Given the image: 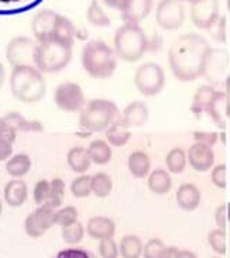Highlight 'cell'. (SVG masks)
<instances>
[{
    "label": "cell",
    "instance_id": "6da1fadb",
    "mask_svg": "<svg viewBox=\"0 0 230 258\" xmlns=\"http://www.w3.org/2000/svg\"><path fill=\"white\" fill-rule=\"evenodd\" d=\"M213 49L202 35H181L168 51V63L174 77L191 82L203 77L209 68Z\"/></svg>",
    "mask_w": 230,
    "mask_h": 258
},
{
    "label": "cell",
    "instance_id": "7a4b0ae2",
    "mask_svg": "<svg viewBox=\"0 0 230 258\" xmlns=\"http://www.w3.org/2000/svg\"><path fill=\"white\" fill-rule=\"evenodd\" d=\"M10 92L23 103H37L47 93L45 79L35 67H16L10 75Z\"/></svg>",
    "mask_w": 230,
    "mask_h": 258
},
{
    "label": "cell",
    "instance_id": "3957f363",
    "mask_svg": "<svg viewBox=\"0 0 230 258\" xmlns=\"http://www.w3.org/2000/svg\"><path fill=\"white\" fill-rule=\"evenodd\" d=\"M85 72L95 79H107L118 68V56L102 40H91L85 44L81 55Z\"/></svg>",
    "mask_w": 230,
    "mask_h": 258
},
{
    "label": "cell",
    "instance_id": "277c9868",
    "mask_svg": "<svg viewBox=\"0 0 230 258\" xmlns=\"http://www.w3.org/2000/svg\"><path fill=\"white\" fill-rule=\"evenodd\" d=\"M114 54L126 62H137L148 51V38L139 24L125 23L114 33Z\"/></svg>",
    "mask_w": 230,
    "mask_h": 258
},
{
    "label": "cell",
    "instance_id": "5b68a950",
    "mask_svg": "<svg viewBox=\"0 0 230 258\" xmlns=\"http://www.w3.org/2000/svg\"><path fill=\"white\" fill-rule=\"evenodd\" d=\"M72 59V45L49 38L37 42L34 65L44 74H55L70 65Z\"/></svg>",
    "mask_w": 230,
    "mask_h": 258
},
{
    "label": "cell",
    "instance_id": "8992f818",
    "mask_svg": "<svg viewBox=\"0 0 230 258\" xmlns=\"http://www.w3.org/2000/svg\"><path fill=\"white\" fill-rule=\"evenodd\" d=\"M119 117L118 105L109 99H92L86 102L79 116V126L88 133L105 132Z\"/></svg>",
    "mask_w": 230,
    "mask_h": 258
},
{
    "label": "cell",
    "instance_id": "52a82bcc",
    "mask_svg": "<svg viewBox=\"0 0 230 258\" xmlns=\"http://www.w3.org/2000/svg\"><path fill=\"white\" fill-rule=\"evenodd\" d=\"M134 85L143 96H157L165 86L164 70L155 62L141 63L134 74Z\"/></svg>",
    "mask_w": 230,
    "mask_h": 258
},
{
    "label": "cell",
    "instance_id": "ba28073f",
    "mask_svg": "<svg viewBox=\"0 0 230 258\" xmlns=\"http://www.w3.org/2000/svg\"><path fill=\"white\" fill-rule=\"evenodd\" d=\"M222 100H224L223 92L216 91L209 85H203L196 91L192 105H191V110L192 113H195L196 116L201 113H208L210 117L216 121V124L224 127V121L217 110V103Z\"/></svg>",
    "mask_w": 230,
    "mask_h": 258
},
{
    "label": "cell",
    "instance_id": "9c48e42d",
    "mask_svg": "<svg viewBox=\"0 0 230 258\" xmlns=\"http://www.w3.org/2000/svg\"><path fill=\"white\" fill-rule=\"evenodd\" d=\"M54 102L60 110L67 113H81L86 105L84 89L75 82H64L54 91Z\"/></svg>",
    "mask_w": 230,
    "mask_h": 258
},
{
    "label": "cell",
    "instance_id": "30bf717a",
    "mask_svg": "<svg viewBox=\"0 0 230 258\" xmlns=\"http://www.w3.org/2000/svg\"><path fill=\"white\" fill-rule=\"evenodd\" d=\"M37 41L28 37H14L6 47V59L13 68L16 67H35Z\"/></svg>",
    "mask_w": 230,
    "mask_h": 258
},
{
    "label": "cell",
    "instance_id": "8fae6325",
    "mask_svg": "<svg viewBox=\"0 0 230 258\" xmlns=\"http://www.w3.org/2000/svg\"><path fill=\"white\" fill-rule=\"evenodd\" d=\"M155 20L165 31H172L181 27L185 21L184 0H161L155 9Z\"/></svg>",
    "mask_w": 230,
    "mask_h": 258
},
{
    "label": "cell",
    "instance_id": "7c38bea8",
    "mask_svg": "<svg viewBox=\"0 0 230 258\" xmlns=\"http://www.w3.org/2000/svg\"><path fill=\"white\" fill-rule=\"evenodd\" d=\"M54 213L55 209L48 203L38 206L24 220V231L28 237H42L54 226Z\"/></svg>",
    "mask_w": 230,
    "mask_h": 258
},
{
    "label": "cell",
    "instance_id": "4fadbf2b",
    "mask_svg": "<svg viewBox=\"0 0 230 258\" xmlns=\"http://www.w3.org/2000/svg\"><path fill=\"white\" fill-rule=\"evenodd\" d=\"M219 19V0H199L191 5V20L198 28L209 30Z\"/></svg>",
    "mask_w": 230,
    "mask_h": 258
},
{
    "label": "cell",
    "instance_id": "5bb4252c",
    "mask_svg": "<svg viewBox=\"0 0 230 258\" xmlns=\"http://www.w3.org/2000/svg\"><path fill=\"white\" fill-rule=\"evenodd\" d=\"M61 19V14H58L54 10H41L35 14L33 19V34L35 41H44L55 37L56 27Z\"/></svg>",
    "mask_w": 230,
    "mask_h": 258
},
{
    "label": "cell",
    "instance_id": "9a60e30c",
    "mask_svg": "<svg viewBox=\"0 0 230 258\" xmlns=\"http://www.w3.org/2000/svg\"><path fill=\"white\" fill-rule=\"evenodd\" d=\"M187 160L191 167L198 172H206L215 164V153L212 147L202 144V143H195L189 147L187 153Z\"/></svg>",
    "mask_w": 230,
    "mask_h": 258
},
{
    "label": "cell",
    "instance_id": "2e32d148",
    "mask_svg": "<svg viewBox=\"0 0 230 258\" xmlns=\"http://www.w3.org/2000/svg\"><path fill=\"white\" fill-rule=\"evenodd\" d=\"M153 0H127L125 7L120 10L122 19L127 24H139L153 10Z\"/></svg>",
    "mask_w": 230,
    "mask_h": 258
},
{
    "label": "cell",
    "instance_id": "e0dca14e",
    "mask_svg": "<svg viewBox=\"0 0 230 258\" xmlns=\"http://www.w3.org/2000/svg\"><path fill=\"white\" fill-rule=\"evenodd\" d=\"M85 231L89 234V237L95 240H107L113 238L116 233V224L110 217L106 216H95L91 217L86 223Z\"/></svg>",
    "mask_w": 230,
    "mask_h": 258
},
{
    "label": "cell",
    "instance_id": "ac0fdd59",
    "mask_svg": "<svg viewBox=\"0 0 230 258\" xmlns=\"http://www.w3.org/2000/svg\"><path fill=\"white\" fill-rule=\"evenodd\" d=\"M5 202L12 208H20L23 206L28 198L27 183L21 179H12L6 183L3 190Z\"/></svg>",
    "mask_w": 230,
    "mask_h": 258
},
{
    "label": "cell",
    "instance_id": "d6986e66",
    "mask_svg": "<svg viewBox=\"0 0 230 258\" xmlns=\"http://www.w3.org/2000/svg\"><path fill=\"white\" fill-rule=\"evenodd\" d=\"M3 124L14 132L24 133H41L44 132V127L38 120H27L23 114L17 112L7 113L6 116L2 117Z\"/></svg>",
    "mask_w": 230,
    "mask_h": 258
},
{
    "label": "cell",
    "instance_id": "ffe728a7",
    "mask_svg": "<svg viewBox=\"0 0 230 258\" xmlns=\"http://www.w3.org/2000/svg\"><path fill=\"white\" fill-rule=\"evenodd\" d=\"M175 199L182 210L194 212L198 209L201 203V190L196 188L194 183H182L181 186L177 189Z\"/></svg>",
    "mask_w": 230,
    "mask_h": 258
},
{
    "label": "cell",
    "instance_id": "44dd1931",
    "mask_svg": "<svg viewBox=\"0 0 230 258\" xmlns=\"http://www.w3.org/2000/svg\"><path fill=\"white\" fill-rule=\"evenodd\" d=\"M120 119L123 120L126 126H129L130 128L144 126L148 120V109H147L146 103L139 102V100L132 102L130 105L126 106Z\"/></svg>",
    "mask_w": 230,
    "mask_h": 258
},
{
    "label": "cell",
    "instance_id": "7402d4cb",
    "mask_svg": "<svg viewBox=\"0 0 230 258\" xmlns=\"http://www.w3.org/2000/svg\"><path fill=\"white\" fill-rule=\"evenodd\" d=\"M106 141L113 147H123L129 143V140L132 137L130 127L126 126L125 121L118 117L113 121L110 126L105 130Z\"/></svg>",
    "mask_w": 230,
    "mask_h": 258
},
{
    "label": "cell",
    "instance_id": "603a6c76",
    "mask_svg": "<svg viewBox=\"0 0 230 258\" xmlns=\"http://www.w3.org/2000/svg\"><path fill=\"white\" fill-rule=\"evenodd\" d=\"M67 164L71 168V171H74L75 174H86V171L91 168L92 164L88 150L81 146L71 148L67 154Z\"/></svg>",
    "mask_w": 230,
    "mask_h": 258
},
{
    "label": "cell",
    "instance_id": "cb8c5ba5",
    "mask_svg": "<svg viewBox=\"0 0 230 258\" xmlns=\"http://www.w3.org/2000/svg\"><path fill=\"white\" fill-rule=\"evenodd\" d=\"M127 167H129V171H130V174L134 178L143 179V178H146L150 174L151 160H150V157L144 151H133L129 155Z\"/></svg>",
    "mask_w": 230,
    "mask_h": 258
},
{
    "label": "cell",
    "instance_id": "d4e9b609",
    "mask_svg": "<svg viewBox=\"0 0 230 258\" xmlns=\"http://www.w3.org/2000/svg\"><path fill=\"white\" fill-rule=\"evenodd\" d=\"M31 165H33V162H31V158L28 154H13L6 161V171L7 174L14 179H21L23 176H26L30 172Z\"/></svg>",
    "mask_w": 230,
    "mask_h": 258
},
{
    "label": "cell",
    "instance_id": "484cf974",
    "mask_svg": "<svg viewBox=\"0 0 230 258\" xmlns=\"http://www.w3.org/2000/svg\"><path fill=\"white\" fill-rule=\"evenodd\" d=\"M147 186L155 195H165L172 188L171 175L165 169H154L153 172L148 174Z\"/></svg>",
    "mask_w": 230,
    "mask_h": 258
},
{
    "label": "cell",
    "instance_id": "4316f807",
    "mask_svg": "<svg viewBox=\"0 0 230 258\" xmlns=\"http://www.w3.org/2000/svg\"><path fill=\"white\" fill-rule=\"evenodd\" d=\"M86 150L89 154L91 162L95 165H106L110 162L113 157L112 146L105 140H93Z\"/></svg>",
    "mask_w": 230,
    "mask_h": 258
},
{
    "label": "cell",
    "instance_id": "83f0119b",
    "mask_svg": "<svg viewBox=\"0 0 230 258\" xmlns=\"http://www.w3.org/2000/svg\"><path fill=\"white\" fill-rule=\"evenodd\" d=\"M143 254V241L136 234H127L120 240L119 255L122 258H141Z\"/></svg>",
    "mask_w": 230,
    "mask_h": 258
},
{
    "label": "cell",
    "instance_id": "f1b7e54d",
    "mask_svg": "<svg viewBox=\"0 0 230 258\" xmlns=\"http://www.w3.org/2000/svg\"><path fill=\"white\" fill-rule=\"evenodd\" d=\"M42 0H0V16H13L31 10Z\"/></svg>",
    "mask_w": 230,
    "mask_h": 258
},
{
    "label": "cell",
    "instance_id": "f546056e",
    "mask_svg": "<svg viewBox=\"0 0 230 258\" xmlns=\"http://www.w3.org/2000/svg\"><path fill=\"white\" fill-rule=\"evenodd\" d=\"M113 181L106 172H98L92 176V194L96 198H107L112 194Z\"/></svg>",
    "mask_w": 230,
    "mask_h": 258
},
{
    "label": "cell",
    "instance_id": "4dcf8cb0",
    "mask_svg": "<svg viewBox=\"0 0 230 258\" xmlns=\"http://www.w3.org/2000/svg\"><path fill=\"white\" fill-rule=\"evenodd\" d=\"M86 19L95 27H107L110 26V19L105 13V10L99 5L98 0H92L86 10Z\"/></svg>",
    "mask_w": 230,
    "mask_h": 258
},
{
    "label": "cell",
    "instance_id": "1f68e13d",
    "mask_svg": "<svg viewBox=\"0 0 230 258\" xmlns=\"http://www.w3.org/2000/svg\"><path fill=\"white\" fill-rule=\"evenodd\" d=\"M187 153L182 148H172L165 157V165L172 174H181L187 167Z\"/></svg>",
    "mask_w": 230,
    "mask_h": 258
},
{
    "label": "cell",
    "instance_id": "d6a6232c",
    "mask_svg": "<svg viewBox=\"0 0 230 258\" xmlns=\"http://www.w3.org/2000/svg\"><path fill=\"white\" fill-rule=\"evenodd\" d=\"M71 194L79 198V199H84L92 194V176L91 175L81 174L78 175L74 181L71 182Z\"/></svg>",
    "mask_w": 230,
    "mask_h": 258
},
{
    "label": "cell",
    "instance_id": "836d02e7",
    "mask_svg": "<svg viewBox=\"0 0 230 258\" xmlns=\"http://www.w3.org/2000/svg\"><path fill=\"white\" fill-rule=\"evenodd\" d=\"M65 182L61 178H54L52 181H49V196H48V205L51 208H60L64 202L65 198Z\"/></svg>",
    "mask_w": 230,
    "mask_h": 258
},
{
    "label": "cell",
    "instance_id": "e575fe53",
    "mask_svg": "<svg viewBox=\"0 0 230 258\" xmlns=\"http://www.w3.org/2000/svg\"><path fill=\"white\" fill-rule=\"evenodd\" d=\"M61 234H63L64 243H67L68 245L79 244L85 236L84 224L81 222H75L70 226H65V227H63Z\"/></svg>",
    "mask_w": 230,
    "mask_h": 258
},
{
    "label": "cell",
    "instance_id": "d590c367",
    "mask_svg": "<svg viewBox=\"0 0 230 258\" xmlns=\"http://www.w3.org/2000/svg\"><path fill=\"white\" fill-rule=\"evenodd\" d=\"M78 209L75 206H65L63 209L55 210L54 213V224H58L61 227L70 226V224L78 222Z\"/></svg>",
    "mask_w": 230,
    "mask_h": 258
},
{
    "label": "cell",
    "instance_id": "8d00e7d4",
    "mask_svg": "<svg viewBox=\"0 0 230 258\" xmlns=\"http://www.w3.org/2000/svg\"><path fill=\"white\" fill-rule=\"evenodd\" d=\"M208 241H209L210 248L216 254H220V255L226 254L227 243H226V233H224V230H222V229L212 230L208 234Z\"/></svg>",
    "mask_w": 230,
    "mask_h": 258
},
{
    "label": "cell",
    "instance_id": "74e56055",
    "mask_svg": "<svg viewBox=\"0 0 230 258\" xmlns=\"http://www.w3.org/2000/svg\"><path fill=\"white\" fill-rule=\"evenodd\" d=\"M49 196V181L47 179H40L35 183L34 189H33V199H34L35 205L41 206L48 202Z\"/></svg>",
    "mask_w": 230,
    "mask_h": 258
},
{
    "label": "cell",
    "instance_id": "f35d334b",
    "mask_svg": "<svg viewBox=\"0 0 230 258\" xmlns=\"http://www.w3.org/2000/svg\"><path fill=\"white\" fill-rule=\"evenodd\" d=\"M165 248V245L160 238H151L148 240L146 244H143V258H158L161 251Z\"/></svg>",
    "mask_w": 230,
    "mask_h": 258
},
{
    "label": "cell",
    "instance_id": "ab89813d",
    "mask_svg": "<svg viewBox=\"0 0 230 258\" xmlns=\"http://www.w3.org/2000/svg\"><path fill=\"white\" fill-rule=\"evenodd\" d=\"M98 251L100 258H119V245L113 238L100 240Z\"/></svg>",
    "mask_w": 230,
    "mask_h": 258
},
{
    "label": "cell",
    "instance_id": "60d3db41",
    "mask_svg": "<svg viewBox=\"0 0 230 258\" xmlns=\"http://www.w3.org/2000/svg\"><path fill=\"white\" fill-rule=\"evenodd\" d=\"M210 179L213 182V185L217 188L224 189L226 188V165L220 164L212 169V174H210Z\"/></svg>",
    "mask_w": 230,
    "mask_h": 258
},
{
    "label": "cell",
    "instance_id": "b9f144b4",
    "mask_svg": "<svg viewBox=\"0 0 230 258\" xmlns=\"http://www.w3.org/2000/svg\"><path fill=\"white\" fill-rule=\"evenodd\" d=\"M54 258H93L84 248H65L56 254Z\"/></svg>",
    "mask_w": 230,
    "mask_h": 258
},
{
    "label": "cell",
    "instance_id": "7bdbcfd3",
    "mask_svg": "<svg viewBox=\"0 0 230 258\" xmlns=\"http://www.w3.org/2000/svg\"><path fill=\"white\" fill-rule=\"evenodd\" d=\"M224 23H226L224 17L223 16H220V19L208 30L210 33V35H212L216 41H224Z\"/></svg>",
    "mask_w": 230,
    "mask_h": 258
},
{
    "label": "cell",
    "instance_id": "ee69618b",
    "mask_svg": "<svg viewBox=\"0 0 230 258\" xmlns=\"http://www.w3.org/2000/svg\"><path fill=\"white\" fill-rule=\"evenodd\" d=\"M13 155V143L5 139H0V162L7 161Z\"/></svg>",
    "mask_w": 230,
    "mask_h": 258
},
{
    "label": "cell",
    "instance_id": "f6af8a7d",
    "mask_svg": "<svg viewBox=\"0 0 230 258\" xmlns=\"http://www.w3.org/2000/svg\"><path fill=\"white\" fill-rule=\"evenodd\" d=\"M215 222L217 224V229H226L227 224V215H226V205H220L215 212Z\"/></svg>",
    "mask_w": 230,
    "mask_h": 258
},
{
    "label": "cell",
    "instance_id": "bcb514c9",
    "mask_svg": "<svg viewBox=\"0 0 230 258\" xmlns=\"http://www.w3.org/2000/svg\"><path fill=\"white\" fill-rule=\"evenodd\" d=\"M195 139L198 140L196 143H202V144L212 147L216 143L217 136L215 133H196Z\"/></svg>",
    "mask_w": 230,
    "mask_h": 258
},
{
    "label": "cell",
    "instance_id": "7dc6e473",
    "mask_svg": "<svg viewBox=\"0 0 230 258\" xmlns=\"http://www.w3.org/2000/svg\"><path fill=\"white\" fill-rule=\"evenodd\" d=\"M178 252H180V250L177 247H165L161 251L158 258H178Z\"/></svg>",
    "mask_w": 230,
    "mask_h": 258
},
{
    "label": "cell",
    "instance_id": "c3c4849f",
    "mask_svg": "<svg viewBox=\"0 0 230 258\" xmlns=\"http://www.w3.org/2000/svg\"><path fill=\"white\" fill-rule=\"evenodd\" d=\"M102 2L105 3L106 6L114 9V10H122L127 3V0H102Z\"/></svg>",
    "mask_w": 230,
    "mask_h": 258
},
{
    "label": "cell",
    "instance_id": "681fc988",
    "mask_svg": "<svg viewBox=\"0 0 230 258\" xmlns=\"http://www.w3.org/2000/svg\"><path fill=\"white\" fill-rule=\"evenodd\" d=\"M226 91H224V102H226V114L230 117V77L226 79Z\"/></svg>",
    "mask_w": 230,
    "mask_h": 258
},
{
    "label": "cell",
    "instance_id": "f907efd6",
    "mask_svg": "<svg viewBox=\"0 0 230 258\" xmlns=\"http://www.w3.org/2000/svg\"><path fill=\"white\" fill-rule=\"evenodd\" d=\"M178 258H198L194 251H189V250H180L178 252Z\"/></svg>",
    "mask_w": 230,
    "mask_h": 258
},
{
    "label": "cell",
    "instance_id": "816d5d0a",
    "mask_svg": "<svg viewBox=\"0 0 230 258\" xmlns=\"http://www.w3.org/2000/svg\"><path fill=\"white\" fill-rule=\"evenodd\" d=\"M5 77H6V71H5V67L0 62V89H2V86L5 84Z\"/></svg>",
    "mask_w": 230,
    "mask_h": 258
},
{
    "label": "cell",
    "instance_id": "f5cc1de1",
    "mask_svg": "<svg viewBox=\"0 0 230 258\" xmlns=\"http://www.w3.org/2000/svg\"><path fill=\"white\" fill-rule=\"evenodd\" d=\"M226 215H227V222H230V203L226 205Z\"/></svg>",
    "mask_w": 230,
    "mask_h": 258
},
{
    "label": "cell",
    "instance_id": "db71d44e",
    "mask_svg": "<svg viewBox=\"0 0 230 258\" xmlns=\"http://www.w3.org/2000/svg\"><path fill=\"white\" fill-rule=\"evenodd\" d=\"M184 2H187L189 5H192V3H196V2H199V0H184Z\"/></svg>",
    "mask_w": 230,
    "mask_h": 258
},
{
    "label": "cell",
    "instance_id": "11a10c76",
    "mask_svg": "<svg viewBox=\"0 0 230 258\" xmlns=\"http://www.w3.org/2000/svg\"><path fill=\"white\" fill-rule=\"evenodd\" d=\"M2 212H3V205H2V201H0V216H2Z\"/></svg>",
    "mask_w": 230,
    "mask_h": 258
},
{
    "label": "cell",
    "instance_id": "9f6ffc18",
    "mask_svg": "<svg viewBox=\"0 0 230 258\" xmlns=\"http://www.w3.org/2000/svg\"><path fill=\"white\" fill-rule=\"evenodd\" d=\"M227 2V9H229V12H230V0H226Z\"/></svg>",
    "mask_w": 230,
    "mask_h": 258
},
{
    "label": "cell",
    "instance_id": "6f0895ef",
    "mask_svg": "<svg viewBox=\"0 0 230 258\" xmlns=\"http://www.w3.org/2000/svg\"><path fill=\"white\" fill-rule=\"evenodd\" d=\"M215 258H222V257H215Z\"/></svg>",
    "mask_w": 230,
    "mask_h": 258
}]
</instances>
